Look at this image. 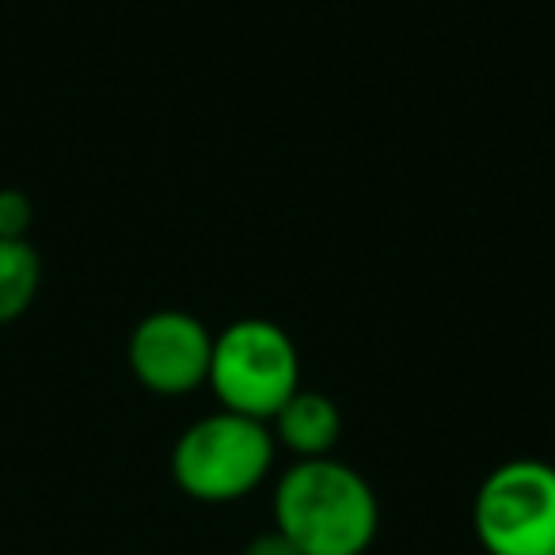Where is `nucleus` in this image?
<instances>
[{
	"label": "nucleus",
	"instance_id": "obj_1",
	"mask_svg": "<svg viewBox=\"0 0 555 555\" xmlns=\"http://www.w3.org/2000/svg\"><path fill=\"white\" fill-rule=\"evenodd\" d=\"M274 529L301 555H365L380 529L377 491L335 456L294 461L274 487Z\"/></svg>",
	"mask_w": 555,
	"mask_h": 555
},
{
	"label": "nucleus",
	"instance_id": "obj_2",
	"mask_svg": "<svg viewBox=\"0 0 555 555\" xmlns=\"http://www.w3.org/2000/svg\"><path fill=\"white\" fill-rule=\"evenodd\" d=\"M278 456V441L270 423L214 411L191 423L171 449V479L194 502H240L270 476Z\"/></svg>",
	"mask_w": 555,
	"mask_h": 555
},
{
	"label": "nucleus",
	"instance_id": "obj_3",
	"mask_svg": "<svg viewBox=\"0 0 555 555\" xmlns=\"http://www.w3.org/2000/svg\"><path fill=\"white\" fill-rule=\"evenodd\" d=\"M206 385L224 411L270 423L301 388V354L286 327L270 320H236L214 335Z\"/></svg>",
	"mask_w": 555,
	"mask_h": 555
},
{
	"label": "nucleus",
	"instance_id": "obj_4",
	"mask_svg": "<svg viewBox=\"0 0 555 555\" xmlns=\"http://www.w3.org/2000/svg\"><path fill=\"white\" fill-rule=\"evenodd\" d=\"M472 529L487 555H555V464H499L476 491Z\"/></svg>",
	"mask_w": 555,
	"mask_h": 555
},
{
	"label": "nucleus",
	"instance_id": "obj_5",
	"mask_svg": "<svg viewBox=\"0 0 555 555\" xmlns=\"http://www.w3.org/2000/svg\"><path fill=\"white\" fill-rule=\"evenodd\" d=\"M130 373L156 396H186L209 380L214 332L183 309L149 312L130 335Z\"/></svg>",
	"mask_w": 555,
	"mask_h": 555
},
{
	"label": "nucleus",
	"instance_id": "obj_6",
	"mask_svg": "<svg viewBox=\"0 0 555 555\" xmlns=\"http://www.w3.org/2000/svg\"><path fill=\"white\" fill-rule=\"evenodd\" d=\"M270 434H274L278 449H289L297 461L332 456V449L343 438V411L332 396L297 388L282 403V411L270 418Z\"/></svg>",
	"mask_w": 555,
	"mask_h": 555
},
{
	"label": "nucleus",
	"instance_id": "obj_7",
	"mask_svg": "<svg viewBox=\"0 0 555 555\" xmlns=\"http://www.w3.org/2000/svg\"><path fill=\"white\" fill-rule=\"evenodd\" d=\"M42 286V259L31 240H0V324H12L35 305Z\"/></svg>",
	"mask_w": 555,
	"mask_h": 555
},
{
	"label": "nucleus",
	"instance_id": "obj_8",
	"mask_svg": "<svg viewBox=\"0 0 555 555\" xmlns=\"http://www.w3.org/2000/svg\"><path fill=\"white\" fill-rule=\"evenodd\" d=\"M35 221V206L24 191L4 186L0 191V240H27Z\"/></svg>",
	"mask_w": 555,
	"mask_h": 555
},
{
	"label": "nucleus",
	"instance_id": "obj_9",
	"mask_svg": "<svg viewBox=\"0 0 555 555\" xmlns=\"http://www.w3.org/2000/svg\"><path fill=\"white\" fill-rule=\"evenodd\" d=\"M240 555H301V547H297L286 532L270 529V532H259L255 540H247V547Z\"/></svg>",
	"mask_w": 555,
	"mask_h": 555
}]
</instances>
